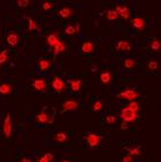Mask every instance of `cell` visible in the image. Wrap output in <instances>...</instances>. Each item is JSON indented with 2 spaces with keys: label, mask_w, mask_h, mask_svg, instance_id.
Listing matches in <instances>:
<instances>
[{
  "label": "cell",
  "mask_w": 161,
  "mask_h": 162,
  "mask_svg": "<svg viewBox=\"0 0 161 162\" xmlns=\"http://www.w3.org/2000/svg\"><path fill=\"white\" fill-rule=\"evenodd\" d=\"M117 97H118V99L128 100L130 102V101H135V99H138L140 97V93L137 89H134V88H127L124 92H120Z\"/></svg>",
  "instance_id": "obj_1"
},
{
  "label": "cell",
  "mask_w": 161,
  "mask_h": 162,
  "mask_svg": "<svg viewBox=\"0 0 161 162\" xmlns=\"http://www.w3.org/2000/svg\"><path fill=\"white\" fill-rule=\"evenodd\" d=\"M120 118L124 120V122L128 123V122H134L135 120L138 119V113L133 112L130 108H128L127 106L125 108L121 109L120 112Z\"/></svg>",
  "instance_id": "obj_2"
},
{
  "label": "cell",
  "mask_w": 161,
  "mask_h": 162,
  "mask_svg": "<svg viewBox=\"0 0 161 162\" xmlns=\"http://www.w3.org/2000/svg\"><path fill=\"white\" fill-rule=\"evenodd\" d=\"M85 140H86L87 145L91 148H95V147L99 146L100 141L104 140V136L102 135H98L95 133H88L86 136H85Z\"/></svg>",
  "instance_id": "obj_3"
},
{
  "label": "cell",
  "mask_w": 161,
  "mask_h": 162,
  "mask_svg": "<svg viewBox=\"0 0 161 162\" xmlns=\"http://www.w3.org/2000/svg\"><path fill=\"white\" fill-rule=\"evenodd\" d=\"M2 133L5 138H11L13 133V125H12V116L11 114H7L4 120V126H2Z\"/></svg>",
  "instance_id": "obj_4"
},
{
  "label": "cell",
  "mask_w": 161,
  "mask_h": 162,
  "mask_svg": "<svg viewBox=\"0 0 161 162\" xmlns=\"http://www.w3.org/2000/svg\"><path fill=\"white\" fill-rule=\"evenodd\" d=\"M54 114L50 115L47 113V108H43V110L35 116V121L37 122H40V123H52L53 122Z\"/></svg>",
  "instance_id": "obj_5"
},
{
  "label": "cell",
  "mask_w": 161,
  "mask_h": 162,
  "mask_svg": "<svg viewBox=\"0 0 161 162\" xmlns=\"http://www.w3.org/2000/svg\"><path fill=\"white\" fill-rule=\"evenodd\" d=\"M115 13L118 14V17L125 19V20H128L129 17H130V12H129V8L126 6V5H115V8H114Z\"/></svg>",
  "instance_id": "obj_6"
},
{
  "label": "cell",
  "mask_w": 161,
  "mask_h": 162,
  "mask_svg": "<svg viewBox=\"0 0 161 162\" xmlns=\"http://www.w3.org/2000/svg\"><path fill=\"white\" fill-rule=\"evenodd\" d=\"M32 87L34 91L43 92L47 87V82H46L45 78H35V79H33L32 81Z\"/></svg>",
  "instance_id": "obj_7"
},
{
  "label": "cell",
  "mask_w": 161,
  "mask_h": 162,
  "mask_svg": "<svg viewBox=\"0 0 161 162\" xmlns=\"http://www.w3.org/2000/svg\"><path fill=\"white\" fill-rule=\"evenodd\" d=\"M51 86L53 88L54 92H56V93H60V92H63L65 88V82L64 80L60 78V76L55 75L53 78V80H52V82H51Z\"/></svg>",
  "instance_id": "obj_8"
},
{
  "label": "cell",
  "mask_w": 161,
  "mask_h": 162,
  "mask_svg": "<svg viewBox=\"0 0 161 162\" xmlns=\"http://www.w3.org/2000/svg\"><path fill=\"white\" fill-rule=\"evenodd\" d=\"M79 108V103L75 100H66L63 102V112H71V110H76Z\"/></svg>",
  "instance_id": "obj_9"
},
{
  "label": "cell",
  "mask_w": 161,
  "mask_h": 162,
  "mask_svg": "<svg viewBox=\"0 0 161 162\" xmlns=\"http://www.w3.org/2000/svg\"><path fill=\"white\" fill-rule=\"evenodd\" d=\"M81 84H82V80L80 78H73V79H69L68 80V85L72 92H79L80 88H81Z\"/></svg>",
  "instance_id": "obj_10"
},
{
  "label": "cell",
  "mask_w": 161,
  "mask_h": 162,
  "mask_svg": "<svg viewBox=\"0 0 161 162\" xmlns=\"http://www.w3.org/2000/svg\"><path fill=\"white\" fill-rule=\"evenodd\" d=\"M59 41H60V39H59V33L58 32L51 33V34H48L47 38H46V43L50 46V48H53L54 46L59 43Z\"/></svg>",
  "instance_id": "obj_11"
},
{
  "label": "cell",
  "mask_w": 161,
  "mask_h": 162,
  "mask_svg": "<svg viewBox=\"0 0 161 162\" xmlns=\"http://www.w3.org/2000/svg\"><path fill=\"white\" fill-rule=\"evenodd\" d=\"M94 49H95V45L93 43V41H91V40H86V41H84L82 45H81V52L84 54L93 53Z\"/></svg>",
  "instance_id": "obj_12"
},
{
  "label": "cell",
  "mask_w": 161,
  "mask_h": 162,
  "mask_svg": "<svg viewBox=\"0 0 161 162\" xmlns=\"http://www.w3.org/2000/svg\"><path fill=\"white\" fill-rule=\"evenodd\" d=\"M6 43H8L10 46L14 47L17 46L18 43H19V35L17 32H8L7 35H6Z\"/></svg>",
  "instance_id": "obj_13"
},
{
  "label": "cell",
  "mask_w": 161,
  "mask_h": 162,
  "mask_svg": "<svg viewBox=\"0 0 161 162\" xmlns=\"http://www.w3.org/2000/svg\"><path fill=\"white\" fill-rule=\"evenodd\" d=\"M51 66H52V61L48 60V59H46V58H41L38 61V68L41 72H47L51 68Z\"/></svg>",
  "instance_id": "obj_14"
},
{
  "label": "cell",
  "mask_w": 161,
  "mask_h": 162,
  "mask_svg": "<svg viewBox=\"0 0 161 162\" xmlns=\"http://www.w3.org/2000/svg\"><path fill=\"white\" fill-rule=\"evenodd\" d=\"M115 49L117 51H124V52H128L132 49V45L127 40H120L117 46H115Z\"/></svg>",
  "instance_id": "obj_15"
},
{
  "label": "cell",
  "mask_w": 161,
  "mask_h": 162,
  "mask_svg": "<svg viewBox=\"0 0 161 162\" xmlns=\"http://www.w3.org/2000/svg\"><path fill=\"white\" fill-rule=\"evenodd\" d=\"M132 26L134 27V28H137V30H139V31H142L143 28H145V26H146V21H145V19L143 18H134L133 20H132Z\"/></svg>",
  "instance_id": "obj_16"
},
{
  "label": "cell",
  "mask_w": 161,
  "mask_h": 162,
  "mask_svg": "<svg viewBox=\"0 0 161 162\" xmlns=\"http://www.w3.org/2000/svg\"><path fill=\"white\" fill-rule=\"evenodd\" d=\"M72 14H73V8H71V7H63V8H60L58 11V15L60 18H63V19L69 18Z\"/></svg>",
  "instance_id": "obj_17"
},
{
  "label": "cell",
  "mask_w": 161,
  "mask_h": 162,
  "mask_svg": "<svg viewBox=\"0 0 161 162\" xmlns=\"http://www.w3.org/2000/svg\"><path fill=\"white\" fill-rule=\"evenodd\" d=\"M52 51H53V56H56L58 54L63 53V52L66 51V45H65L64 41H61V40H60V41H59V43H56L53 48H52Z\"/></svg>",
  "instance_id": "obj_18"
},
{
  "label": "cell",
  "mask_w": 161,
  "mask_h": 162,
  "mask_svg": "<svg viewBox=\"0 0 161 162\" xmlns=\"http://www.w3.org/2000/svg\"><path fill=\"white\" fill-rule=\"evenodd\" d=\"M100 81L104 84V85H108L111 82V79H112V75H111V72L109 71H105L102 73H100Z\"/></svg>",
  "instance_id": "obj_19"
},
{
  "label": "cell",
  "mask_w": 161,
  "mask_h": 162,
  "mask_svg": "<svg viewBox=\"0 0 161 162\" xmlns=\"http://www.w3.org/2000/svg\"><path fill=\"white\" fill-rule=\"evenodd\" d=\"M124 67H125L126 69H135V67H137V60H135V59H132V58L125 59V61H124Z\"/></svg>",
  "instance_id": "obj_20"
},
{
  "label": "cell",
  "mask_w": 161,
  "mask_h": 162,
  "mask_svg": "<svg viewBox=\"0 0 161 162\" xmlns=\"http://www.w3.org/2000/svg\"><path fill=\"white\" fill-rule=\"evenodd\" d=\"M67 139H68V135H67V133H64V132H59L54 135V140L59 143H64L67 141Z\"/></svg>",
  "instance_id": "obj_21"
},
{
  "label": "cell",
  "mask_w": 161,
  "mask_h": 162,
  "mask_svg": "<svg viewBox=\"0 0 161 162\" xmlns=\"http://www.w3.org/2000/svg\"><path fill=\"white\" fill-rule=\"evenodd\" d=\"M126 149H127L129 155H132V156H139V155H141L140 146H135V147H126Z\"/></svg>",
  "instance_id": "obj_22"
},
{
  "label": "cell",
  "mask_w": 161,
  "mask_h": 162,
  "mask_svg": "<svg viewBox=\"0 0 161 162\" xmlns=\"http://www.w3.org/2000/svg\"><path fill=\"white\" fill-rule=\"evenodd\" d=\"M12 92V86L10 84H1L0 85V94H10Z\"/></svg>",
  "instance_id": "obj_23"
},
{
  "label": "cell",
  "mask_w": 161,
  "mask_h": 162,
  "mask_svg": "<svg viewBox=\"0 0 161 162\" xmlns=\"http://www.w3.org/2000/svg\"><path fill=\"white\" fill-rule=\"evenodd\" d=\"M27 22H28V31H39V26L35 24L31 17H27Z\"/></svg>",
  "instance_id": "obj_24"
},
{
  "label": "cell",
  "mask_w": 161,
  "mask_h": 162,
  "mask_svg": "<svg viewBox=\"0 0 161 162\" xmlns=\"http://www.w3.org/2000/svg\"><path fill=\"white\" fill-rule=\"evenodd\" d=\"M150 49H152L153 52H158L160 49V43L156 39H152V41L150 43Z\"/></svg>",
  "instance_id": "obj_25"
},
{
  "label": "cell",
  "mask_w": 161,
  "mask_h": 162,
  "mask_svg": "<svg viewBox=\"0 0 161 162\" xmlns=\"http://www.w3.org/2000/svg\"><path fill=\"white\" fill-rule=\"evenodd\" d=\"M106 18H107L109 21H113V20H117L119 17L114 10H108V11L106 12Z\"/></svg>",
  "instance_id": "obj_26"
},
{
  "label": "cell",
  "mask_w": 161,
  "mask_h": 162,
  "mask_svg": "<svg viewBox=\"0 0 161 162\" xmlns=\"http://www.w3.org/2000/svg\"><path fill=\"white\" fill-rule=\"evenodd\" d=\"M8 59V51L7 49H2L0 52V66L4 65Z\"/></svg>",
  "instance_id": "obj_27"
},
{
  "label": "cell",
  "mask_w": 161,
  "mask_h": 162,
  "mask_svg": "<svg viewBox=\"0 0 161 162\" xmlns=\"http://www.w3.org/2000/svg\"><path fill=\"white\" fill-rule=\"evenodd\" d=\"M147 67L150 71H156L159 68V62L156 60H150L148 64H147Z\"/></svg>",
  "instance_id": "obj_28"
},
{
  "label": "cell",
  "mask_w": 161,
  "mask_h": 162,
  "mask_svg": "<svg viewBox=\"0 0 161 162\" xmlns=\"http://www.w3.org/2000/svg\"><path fill=\"white\" fill-rule=\"evenodd\" d=\"M65 34H66V35H73V34H75L74 25H67V26L65 27Z\"/></svg>",
  "instance_id": "obj_29"
},
{
  "label": "cell",
  "mask_w": 161,
  "mask_h": 162,
  "mask_svg": "<svg viewBox=\"0 0 161 162\" xmlns=\"http://www.w3.org/2000/svg\"><path fill=\"white\" fill-rule=\"evenodd\" d=\"M127 107L130 108L133 112H135V113H138L139 112V109H140V106H139V103L137 102V101H130L128 105H127Z\"/></svg>",
  "instance_id": "obj_30"
},
{
  "label": "cell",
  "mask_w": 161,
  "mask_h": 162,
  "mask_svg": "<svg viewBox=\"0 0 161 162\" xmlns=\"http://www.w3.org/2000/svg\"><path fill=\"white\" fill-rule=\"evenodd\" d=\"M92 109H93V112H99V110H101V109H102V102H101L100 100L94 101L93 105H92Z\"/></svg>",
  "instance_id": "obj_31"
},
{
  "label": "cell",
  "mask_w": 161,
  "mask_h": 162,
  "mask_svg": "<svg viewBox=\"0 0 161 162\" xmlns=\"http://www.w3.org/2000/svg\"><path fill=\"white\" fill-rule=\"evenodd\" d=\"M105 121H106V123H107V125H113V123H115V122H117V116H115V115L109 114V115L106 116Z\"/></svg>",
  "instance_id": "obj_32"
},
{
  "label": "cell",
  "mask_w": 161,
  "mask_h": 162,
  "mask_svg": "<svg viewBox=\"0 0 161 162\" xmlns=\"http://www.w3.org/2000/svg\"><path fill=\"white\" fill-rule=\"evenodd\" d=\"M52 7H53V4L51 1H45L43 4V11H50V10H52Z\"/></svg>",
  "instance_id": "obj_33"
},
{
  "label": "cell",
  "mask_w": 161,
  "mask_h": 162,
  "mask_svg": "<svg viewBox=\"0 0 161 162\" xmlns=\"http://www.w3.org/2000/svg\"><path fill=\"white\" fill-rule=\"evenodd\" d=\"M17 4H18L19 7H27L30 5V1L28 0H18Z\"/></svg>",
  "instance_id": "obj_34"
},
{
  "label": "cell",
  "mask_w": 161,
  "mask_h": 162,
  "mask_svg": "<svg viewBox=\"0 0 161 162\" xmlns=\"http://www.w3.org/2000/svg\"><path fill=\"white\" fill-rule=\"evenodd\" d=\"M122 162H133V156L129 155V154L125 155V156L122 157Z\"/></svg>",
  "instance_id": "obj_35"
},
{
  "label": "cell",
  "mask_w": 161,
  "mask_h": 162,
  "mask_svg": "<svg viewBox=\"0 0 161 162\" xmlns=\"http://www.w3.org/2000/svg\"><path fill=\"white\" fill-rule=\"evenodd\" d=\"M43 156H45L50 162H52V160H53V154H51V153H45Z\"/></svg>",
  "instance_id": "obj_36"
},
{
  "label": "cell",
  "mask_w": 161,
  "mask_h": 162,
  "mask_svg": "<svg viewBox=\"0 0 161 162\" xmlns=\"http://www.w3.org/2000/svg\"><path fill=\"white\" fill-rule=\"evenodd\" d=\"M121 129H122V130H127V129H128V125H127L126 122L121 123Z\"/></svg>",
  "instance_id": "obj_37"
},
{
  "label": "cell",
  "mask_w": 161,
  "mask_h": 162,
  "mask_svg": "<svg viewBox=\"0 0 161 162\" xmlns=\"http://www.w3.org/2000/svg\"><path fill=\"white\" fill-rule=\"evenodd\" d=\"M38 162H50V161H48V160H47V159H46V157L43 155L41 157H39V159H38Z\"/></svg>",
  "instance_id": "obj_38"
},
{
  "label": "cell",
  "mask_w": 161,
  "mask_h": 162,
  "mask_svg": "<svg viewBox=\"0 0 161 162\" xmlns=\"http://www.w3.org/2000/svg\"><path fill=\"white\" fill-rule=\"evenodd\" d=\"M20 162H32V161H31V159H28V157H22L21 160H20Z\"/></svg>",
  "instance_id": "obj_39"
},
{
  "label": "cell",
  "mask_w": 161,
  "mask_h": 162,
  "mask_svg": "<svg viewBox=\"0 0 161 162\" xmlns=\"http://www.w3.org/2000/svg\"><path fill=\"white\" fill-rule=\"evenodd\" d=\"M79 30H80V25H79V24H76V25H75V33L79 32Z\"/></svg>",
  "instance_id": "obj_40"
},
{
  "label": "cell",
  "mask_w": 161,
  "mask_h": 162,
  "mask_svg": "<svg viewBox=\"0 0 161 162\" xmlns=\"http://www.w3.org/2000/svg\"><path fill=\"white\" fill-rule=\"evenodd\" d=\"M61 162H71V161H69V160H63Z\"/></svg>",
  "instance_id": "obj_41"
}]
</instances>
